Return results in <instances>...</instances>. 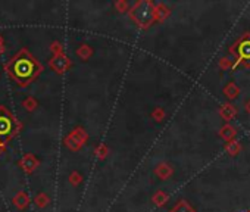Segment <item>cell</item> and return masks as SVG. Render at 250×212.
I'll list each match as a JSON object with an SVG mask.
<instances>
[{"instance_id":"1","label":"cell","mask_w":250,"mask_h":212,"mask_svg":"<svg viewBox=\"0 0 250 212\" xmlns=\"http://www.w3.org/2000/svg\"><path fill=\"white\" fill-rule=\"evenodd\" d=\"M34 72V64L30 59H20L14 65V74L18 80H27Z\"/></svg>"},{"instance_id":"2","label":"cell","mask_w":250,"mask_h":212,"mask_svg":"<svg viewBox=\"0 0 250 212\" xmlns=\"http://www.w3.org/2000/svg\"><path fill=\"white\" fill-rule=\"evenodd\" d=\"M12 130V123L6 117H0V136H6Z\"/></svg>"}]
</instances>
